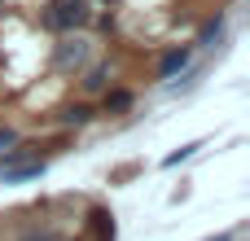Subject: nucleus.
Listing matches in <instances>:
<instances>
[{"mask_svg":"<svg viewBox=\"0 0 250 241\" xmlns=\"http://www.w3.org/2000/svg\"><path fill=\"white\" fill-rule=\"evenodd\" d=\"M83 18H88L83 0H53L48 13H44V26H48V31H75Z\"/></svg>","mask_w":250,"mask_h":241,"instance_id":"nucleus-1","label":"nucleus"},{"mask_svg":"<svg viewBox=\"0 0 250 241\" xmlns=\"http://www.w3.org/2000/svg\"><path fill=\"white\" fill-rule=\"evenodd\" d=\"M40 171H44V162H26V167H9V171L0 167V180H4V184H22V180H35Z\"/></svg>","mask_w":250,"mask_h":241,"instance_id":"nucleus-2","label":"nucleus"},{"mask_svg":"<svg viewBox=\"0 0 250 241\" xmlns=\"http://www.w3.org/2000/svg\"><path fill=\"white\" fill-rule=\"evenodd\" d=\"M185 61H189V48H171L163 57V66H158V79H171L176 70H185Z\"/></svg>","mask_w":250,"mask_h":241,"instance_id":"nucleus-3","label":"nucleus"},{"mask_svg":"<svg viewBox=\"0 0 250 241\" xmlns=\"http://www.w3.org/2000/svg\"><path fill=\"white\" fill-rule=\"evenodd\" d=\"M83 53H88V48H83L79 40H75V44H62V48H57V66H62V70H66V66H79Z\"/></svg>","mask_w":250,"mask_h":241,"instance_id":"nucleus-4","label":"nucleus"},{"mask_svg":"<svg viewBox=\"0 0 250 241\" xmlns=\"http://www.w3.org/2000/svg\"><path fill=\"white\" fill-rule=\"evenodd\" d=\"M92 228H97V241H114V215L110 211H92Z\"/></svg>","mask_w":250,"mask_h":241,"instance_id":"nucleus-5","label":"nucleus"},{"mask_svg":"<svg viewBox=\"0 0 250 241\" xmlns=\"http://www.w3.org/2000/svg\"><path fill=\"white\" fill-rule=\"evenodd\" d=\"M92 114H88V105H70L66 114H62V123H88Z\"/></svg>","mask_w":250,"mask_h":241,"instance_id":"nucleus-6","label":"nucleus"},{"mask_svg":"<svg viewBox=\"0 0 250 241\" xmlns=\"http://www.w3.org/2000/svg\"><path fill=\"white\" fill-rule=\"evenodd\" d=\"M9 145H18V136L13 132H0V154H9Z\"/></svg>","mask_w":250,"mask_h":241,"instance_id":"nucleus-7","label":"nucleus"},{"mask_svg":"<svg viewBox=\"0 0 250 241\" xmlns=\"http://www.w3.org/2000/svg\"><path fill=\"white\" fill-rule=\"evenodd\" d=\"M220 241H229V237H220Z\"/></svg>","mask_w":250,"mask_h":241,"instance_id":"nucleus-8","label":"nucleus"}]
</instances>
